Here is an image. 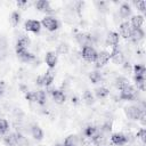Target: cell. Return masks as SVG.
Returning a JSON list of instances; mask_svg holds the SVG:
<instances>
[{
  "label": "cell",
  "mask_w": 146,
  "mask_h": 146,
  "mask_svg": "<svg viewBox=\"0 0 146 146\" xmlns=\"http://www.w3.org/2000/svg\"><path fill=\"white\" fill-rule=\"evenodd\" d=\"M111 59V55L108 51H100V52H97V57H96V66L97 67H100V66H104L105 64L108 63V60Z\"/></svg>",
  "instance_id": "6"
},
{
  "label": "cell",
  "mask_w": 146,
  "mask_h": 146,
  "mask_svg": "<svg viewBox=\"0 0 146 146\" xmlns=\"http://www.w3.org/2000/svg\"><path fill=\"white\" fill-rule=\"evenodd\" d=\"M82 57L87 60V62H95L96 57H97V51L95 50V48L92 47H83L82 51H81Z\"/></svg>",
  "instance_id": "5"
},
{
  "label": "cell",
  "mask_w": 146,
  "mask_h": 146,
  "mask_svg": "<svg viewBox=\"0 0 146 146\" xmlns=\"http://www.w3.org/2000/svg\"><path fill=\"white\" fill-rule=\"evenodd\" d=\"M110 55H111V59H112L113 63H115V64H122V63L124 62V55H123V52L120 51V50L116 49V48H114L113 51H112Z\"/></svg>",
  "instance_id": "10"
},
{
  "label": "cell",
  "mask_w": 146,
  "mask_h": 146,
  "mask_svg": "<svg viewBox=\"0 0 146 146\" xmlns=\"http://www.w3.org/2000/svg\"><path fill=\"white\" fill-rule=\"evenodd\" d=\"M78 144H79V138H78V136H75V135H70L68 137L65 138L63 145H64V146H78Z\"/></svg>",
  "instance_id": "19"
},
{
  "label": "cell",
  "mask_w": 146,
  "mask_h": 146,
  "mask_svg": "<svg viewBox=\"0 0 146 146\" xmlns=\"http://www.w3.org/2000/svg\"><path fill=\"white\" fill-rule=\"evenodd\" d=\"M129 84V81H128V79H125V78H123V76H119L116 80H115V87L117 88V89H122V88H124L125 86H128Z\"/></svg>",
  "instance_id": "29"
},
{
  "label": "cell",
  "mask_w": 146,
  "mask_h": 146,
  "mask_svg": "<svg viewBox=\"0 0 146 146\" xmlns=\"http://www.w3.org/2000/svg\"><path fill=\"white\" fill-rule=\"evenodd\" d=\"M137 138H139L143 143L146 141V130H145L144 128H141V129L137 132Z\"/></svg>",
  "instance_id": "37"
},
{
  "label": "cell",
  "mask_w": 146,
  "mask_h": 146,
  "mask_svg": "<svg viewBox=\"0 0 146 146\" xmlns=\"http://www.w3.org/2000/svg\"><path fill=\"white\" fill-rule=\"evenodd\" d=\"M36 84L38 86H44V82H43V76L40 75L36 78Z\"/></svg>",
  "instance_id": "39"
},
{
  "label": "cell",
  "mask_w": 146,
  "mask_h": 146,
  "mask_svg": "<svg viewBox=\"0 0 146 146\" xmlns=\"http://www.w3.org/2000/svg\"><path fill=\"white\" fill-rule=\"evenodd\" d=\"M9 129V123L5 119H0V133H6Z\"/></svg>",
  "instance_id": "35"
},
{
  "label": "cell",
  "mask_w": 146,
  "mask_h": 146,
  "mask_svg": "<svg viewBox=\"0 0 146 146\" xmlns=\"http://www.w3.org/2000/svg\"><path fill=\"white\" fill-rule=\"evenodd\" d=\"M16 145L17 146H27L29 145L27 138L24 135H22L19 131L16 132Z\"/></svg>",
  "instance_id": "22"
},
{
  "label": "cell",
  "mask_w": 146,
  "mask_h": 146,
  "mask_svg": "<svg viewBox=\"0 0 146 146\" xmlns=\"http://www.w3.org/2000/svg\"><path fill=\"white\" fill-rule=\"evenodd\" d=\"M144 112L145 111H143L138 105H131V106H128L124 108L125 115L131 120H139V117L141 116V114Z\"/></svg>",
  "instance_id": "1"
},
{
  "label": "cell",
  "mask_w": 146,
  "mask_h": 146,
  "mask_svg": "<svg viewBox=\"0 0 146 146\" xmlns=\"http://www.w3.org/2000/svg\"><path fill=\"white\" fill-rule=\"evenodd\" d=\"M19 21H21V14L17 10L13 11L11 15H10V22H11V24L13 25H17L19 23Z\"/></svg>",
  "instance_id": "31"
},
{
  "label": "cell",
  "mask_w": 146,
  "mask_h": 146,
  "mask_svg": "<svg viewBox=\"0 0 146 146\" xmlns=\"http://www.w3.org/2000/svg\"><path fill=\"white\" fill-rule=\"evenodd\" d=\"M89 78H90V80H91L92 83H98V82H100V80H102V74H100L99 72L95 71V72H91V73H90Z\"/></svg>",
  "instance_id": "32"
},
{
  "label": "cell",
  "mask_w": 146,
  "mask_h": 146,
  "mask_svg": "<svg viewBox=\"0 0 146 146\" xmlns=\"http://www.w3.org/2000/svg\"><path fill=\"white\" fill-rule=\"evenodd\" d=\"M35 92H36V103L40 104V105H44L46 104V100H47L46 92L43 90H38Z\"/></svg>",
  "instance_id": "28"
},
{
  "label": "cell",
  "mask_w": 146,
  "mask_h": 146,
  "mask_svg": "<svg viewBox=\"0 0 146 146\" xmlns=\"http://www.w3.org/2000/svg\"><path fill=\"white\" fill-rule=\"evenodd\" d=\"M97 132H98L97 128H95V127H92V125H89V127H87V128L84 129V137H87V138H89V139H92V137H94L95 135H97Z\"/></svg>",
  "instance_id": "26"
},
{
  "label": "cell",
  "mask_w": 146,
  "mask_h": 146,
  "mask_svg": "<svg viewBox=\"0 0 146 146\" xmlns=\"http://www.w3.org/2000/svg\"><path fill=\"white\" fill-rule=\"evenodd\" d=\"M106 43L116 48V46L119 44V34L116 32H110L106 36Z\"/></svg>",
  "instance_id": "13"
},
{
  "label": "cell",
  "mask_w": 146,
  "mask_h": 146,
  "mask_svg": "<svg viewBox=\"0 0 146 146\" xmlns=\"http://www.w3.org/2000/svg\"><path fill=\"white\" fill-rule=\"evenodd\" d=\"M44 60H46V64H47L50 68L55 67L56 64H57V55H56V52H54V51H48V52L46 54Z\"/></svg>",
  "instance_id": "11"
},
{
  "label": "cell",
  "mask_w": 146,
  "mask_h": 146,
  "mask_svg": "<svg viewBox=\"0 0 146 146\" xmlns=\"http://www.w3.org/2000/svg\"><path fill=\"white\" fill-rule=\"evenodd\" d=\"M16 52L18 55V57L23 60V62H26V63H30L32 60L35 59V56L31 52L27 51V49L25 48H16Z\"/></svg>",
  "instance_id": "7"
},
{
  "label": "cell",
  "mask_w": 146,
  "mask_h": 146,
  "mask_svg": "<svg viewBox=\"0 0 146 146\" xmlns=\"http://www.w3.org/2000/svg\"><path fill=\"white\" fill-rule=\"evenodd\" d=\"M137 97V92L135 90V88L130 84L125 86L124 88L121 89V92H120V98L123 99V100H132Z\"/></svg>",
  "instance_id": "2"
},
{
  "label": "cell",
  "mask_w": 146,
  "mask_h": 146,
  "mask_svg": "<svg viewBox=\"0 0 146 146\" xmlns=\"http://www.w3.org/2000/svg\"><path fill=\"white\" fill-rule=\"evenodd\" d=\"M145 33L141 29H131V33H130V38L133 42H137L139 40H141L144 38Z\"/></svg>",
  "instance_id": "16"
},
{
  "label": "cell",
  "mask_w": 146,
  "mask_h": 146,
  "mask_svg": "<svg viewBox=\"0 0 146 146\" xmlns=\"http://www.w3.org/2000/svg\"><path fill=\"white\" fill-rule=\"evenodd\" d=\"M25 98L32 103H36V92L35 91H27L25 95Z\"/></svg>",
  "instance_id": "36"
},
{
  "label": "cell",
  "mask_w": 146,
  "mask_h": 146,
  "mask_svg": "<svg viewBox=\"0 0 146 146\" xmlns=\"http://www.w3.org/2000/svg\"><path fill=\"white\" fill-rule=\"evenodd\" d=\"M111 141L116 145V146H122L124 144H127V138H125V135L121 133V132H116V133H113L112 137H111Z\"/></svg>",
  "instance_id": "9"
},
{
  "label": "cell",
  "mask_w": 146,
  "mask_h": 146,
  "mask_svg": "<svg viewBox=\"0 0 146 146\" xmlns=\"http://www.w3.org/2000/svg\"><path fill=\"white\" fill-rule=\"evenodd\" d=\"M25 29L30 32H33V33H39L40 32V29H41V23L36 19H27L24 24Z\"/></svg>",
  "instance_id": "8"
},
{
  "label": "cell",
  "mask_w": 146,
  "mask_h": 146,
  "mask_svg": "<svg viewBox=\"0 0 146 146\" xmlns=\"http://www.w3.org/2000/svg\"><path fill=\"white\" fill-rule=\"evenodd\" d=\"M120 34L123 38H130V33H131V27L130 24L128 22H123L120 24Z\"/></svg>",
  "instance_id": "15"
},
{
  "label": "cell",
  "mask_w": 146,
  "mask_h": 146,
  "mask_svg": "<svg viewBox=\"0 0 146 146\" xmlns=\"http://www.w3.org/2000/svg\"><path fill=\"white\" fill-rule=\"evenodd\" d=\"M144 24V17L141 15H135L131 18V25L133 29H141V25Z\"/></svg>",
  "instance_id": "18"
},
{
  "label": "cell",
  "mask_w": 146,
  "mask_h": 146,
  "mask_svg": "<svg viewBox=\"0 0 146 146\" xmlns=\"http://www.w3.org/2000/svg\"><path fill=\"white\" fill-rule=\"evenodd\" d=\"M56 146H64V145H63V144H57Z\"/></svg>",
  "instance_id": "43"
},
{
  "label": "cell",
  "mask_w": 146,
  "mask_h": 146,
  "mask_svg": "<svg viewBox=\"0 0 146 146\" xmlns=\"http://www.w3.org/2000/svg\"><path fill=\"white\" fill-rule=\"evenodd\" d=\"M41 24L43 25V27H46V29H47L48 31H50V32L56 31V30L58 29V26H59L58 21H57L56 18L51 17V16H46V17L42 19Z\"/></svg>",
  "instance_id": "3"
},
{
  "label": "cell",
  "mask_w": 146,
  "mask_h": 146,
  "mask_svg": "<svg viewBox=\"0 0 146 146\" xmlns=\"http://www.w3.org/2000/svg\"><path fill=\"white\" fill-rule=\"evenodd\" d=\"M3 141L7 146H15L16 145V132L15 133H9L7 136H5Z\"/></svg>",
  "instance_id": "24"
},
{
  "label": "cell",
  "mask_w": 146,
  "mask_h": 146,
  "mask_svg": "<svg viewBox=\"0 0 146 146\" xmlns=\"http://www.w3.org/2000/svg\"><path fill=\"white\" fill-rule=\"evenodd\" d=\"M133 72H135V76H145L146 73V68L144 65L137 64L133 66Z\"/></svg>",
  "instance_id": "27"
},
{
  "label": "cell",
  "mask_w": 146,
  "mask_h": 146,
  "mask_svg": "<svg viewBox=\"0 0 146 146\" xmlns=\"http://www.w3.org/2000/svg\"><path fill=\"white\" fill-rule=\"evenodd\" d=\"M43 82H44V86H50L51 83H52V81H54V78H55V74H54V72L52 71H47L43 75Z\"/></svg>",
  "instance_id": "23"
},
{
  "label": "cell",
  "mask_w": 146,
  "mask_h": 146,
  "mask_svg": "<svg viewBox=\"0 0 146 146\" xmlns=\"http://www.w3.org/2000/svg\"><path fill=\"white\" fill-rule=\"evenodd\" d=\"M57 52L58 54H62V55H65L68 52V44L65 43V42H62L57 46Z\"/></svg>",
  "instance_id": "33"
},
{
  "label": "cell",
  "mask_w": 146,
  "mask_h": 146,
  "mask_svg": "<svg viewBox=\"0 0 146 146\" xmlns=\"http://www.w3.org/2000/svg\"><path fill=\"white\" fill-rule=\"evenodd\" d=\"M136 7L140 10V11H145V1L144 0H139V1H136L135 2Z\"/></svg>",
  "instance_id": "38"
},
{
  "label": "cell",
  "mask_w": 146,
  "mask_h": 146,
  "mask_svg": "<svg viewBox=\"0 0 146 146\" xmlns=\"http://www.w3.org/2000/svg\"><path fill=\"white\" fill-rule=\"evenodd\" d=\"M3 91H5V82L0 80V96L3 94Z\"/></svg>",
  "instance_id": "40"
},
{
  "label": "cell",
  "mask_w": 146,
  "mask_h": 146,
  "mask_svg": "<svg viewBox=\"0 0 146 146\" xmlns=\"http://www.w3.org/2000/svg\"><path fill=\"white\" fill-rule=\"evenodd\" d=\"M50 94H51V96H52V99H54L55 103H57V104H63V103L65 102V99H66V96H65V94H64L62 90H56V89H54Z\"/></svg>",
  "instance_id": "12"
},
{
  "label": "cell",
  "mask_w": 146,
  "mask_h": 146,
  "mask_svg": "<svg viewBox=\"0 0 146 146\" xmlns=\"http://www.w3.org/2000/svg\"><path fill=\"white\" fill-rule=\"evenodd\" d=\"M76 41L79 42V44L83 46V47H91V44L95 42L94 38L91 34H87V33H78L75 36Z\"/></svg>",
  "instance_id": "4"
},
{
  "label": "cell",
  "mask_w": 146,
  "mask_h": 146,
  "mask_svg": "<svg viewBox=\"0 0 146 146\" xmlns=\"http://www.w3.org/2000/svg\"><path fill=\"white\" fill-rule=\"evenodd\" d=\"M119 13H120V16H121V17L125 18V17L130 16V14H131V8H130V6H129L128 3H122L121 7H120V9H119Z\"/></svg>",
  "instance_id": "21"
},
{
  "label": "cell",
  "mask_w": 146,
  "mask_h": 146,
  "mask_svg": "<svg viewBox=\"0 0 146 146\" xmlns=\"http://www.w3.org/2000/svg\"><path fill=\"white\" fill-rule=\"evenodd\" d=\"M25 5H26V1H18L17 2V6L18 7H24Z\"/></svg>",
  "instance_id": "42"
},
{
  "label": "cell",
  "mask_w": 146,
  "mask_h": 146,
  "mask_svg": "<svg viewBox=\"0 0 146 146\" xmlns=\"http://www.w3.org/2000/svg\"><path fill=\"white\" fill-rule=\"evenodd\" d=\"M83 100H84L86 104H88V105H91V104L94 103V96H92L91 91H89V90L84 91V94H83Z\"/></svg>",
  "instance_id": "34"
},
{
  "label": "cell",
  "mask_w": 146,
  "mask_h": 146,
  "mask_svg": "<svg viewBox=\"0 0 146 146\" xmlns=\"http://www.w3.org/2000/svg\"><path fill=\"white\" fill-rule=\"evenodd\" d=\"M135 83L141 91L145 90V76H135Z\"/></svg>",
  "instance_id": "30"
},
{
  "label": "cell",
  "mask_w": 146,
  "mask_h": 146,
  "mask_svg": "<svg viewBox=\"0 0 146 146\" xmlns=\"http://www.w3.org/2000/svg\"><path fill=\"white\" fill-rule=\"evenodd\" d=\"M97 6L99 7V9L102 8V10H105L106 8H105V2H103V1H100V2H97Z\"/></svg>",
  "instance_id": "41"
},
{
  "label": "cell",
  "mask_w": 146,
  "mask_h": 146,
  "mask_svg": "<svg viewBox=\"0 0 146 146\" xmlns=\"http://www.w3.org/2000/svg\"><path fill=\"white\" fill-rule=\"evenodd\" d=\"M95 94H96V96H97L98 98H105V97L108 96L110 91H108V89L105 88V87H98V88L95 89Z\"/></svg>",
  "instance_id": "25"
},
{
  "label": "cell",
  "mask_w": 146,
  "mask_h": 146,
  "mask_svg": "<svg viewBox=\"0 0 146 146\" xmlns=\"http://www.w3.org/2000/svg\"><path fill=\"white\" fill-rule=\"evenodd\" d=\"M30 46V39L27 35H21L16 42V48H25L27 49V47Z\"/></svg>",
  "instance_id": "17"
},
{
  "label": "cell",
  "mask_w": 146,
  "mask_h": 146,
  "mask_svg": "<svg viewBox=\"0 0 146 146\" xmlns=\"http://www.w3.org/2000/svg\"><path fill=\"white\" fill-rule=\"evenodd\" d=\"M35 7L41 10V11H46V13H52V9L50 7V3L49 1L47 0H39L35 2Z\"/></svg>",
  "instance_id": "14"
},
{
  "label": "cell",
  "mask_w": 146,
  "mask_h": 146,
  "mask_svg": "<svg viewBox=\"0 0 146 146\" xmlns=\"http://www.w3.org/2000/svg\"><path fill=\"white\" fill-rule=\"evenodd\" d=\"M31 132H32V136L34 137V139H36V140H41L42 137H43V131H42V129H41L39 125H36V124H34V125L32 127Z\"/></svg>",
  "instance_id": "20"
}]
</instances>
